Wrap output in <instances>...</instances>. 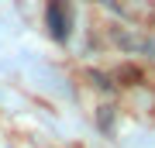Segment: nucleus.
I'll use <instances>...</instances> for the list:
<instances>
[{
    "instance_id": "f257e3e1",
    "label": "nucleus",
    "mask_w": 155,
    "mask_h": 148,
    "mask_svg": "<svg viewBox=\"0 0 155 148\" xmlns=\"http://www.w3.org/2000/svg\"><path fill=\"white\" fill-rule=\"evenodd\" d=\"M45 24H48V35L55 41L69 38V11H66L62 0H48V4H45Z\"/></svg>"
}]
</instances>
